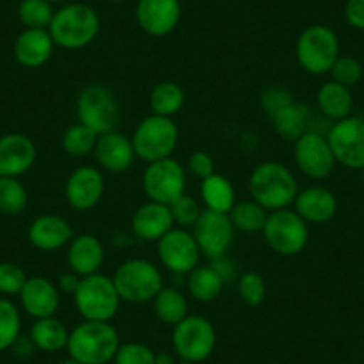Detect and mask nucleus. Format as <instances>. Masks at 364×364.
Returning a JSON list of instances; mask_svg holds the SVG:
<instances>
[{
	"label": "nucleus",
	"mask_w": 364,
	"mask_h": 364,
	"mask_svg": "<svg viewBox=\"0 0 364 364\" xmlns=\"http://www.w3.org/2000/svg\"><path fill=\"white\" fill-rule=\"evenodd\" d=\"M200 197L204 200L205 209L229 215L230 209L236 204V190L232 182L220 173L209 175L200 182Z\"/></svg>",
	"instance_id": "29"
},
{
	"label": "nucleus",
	"mask_w": 364,
	"mask_h": 364,
	"mask_svg": "<svg viewBox=\"0 0 364 364\" xmlns=\"http://www.w3.org/2000/svg\"><path fill=\"white\" fill-rule=\"evenodd\" d=\"M131 139L136 157L149 164L171 157L178 143V127L173 118L149 114L139 122Z\"/></svg>",
	"instance_id": "8"
},
{
	"label": "nucleus",
	"mask_w": 364,
	"mask_h": 364,
	"mask_svg": "<svg viewBox=\"0 0 364 364\" xmlns=\"http://www.w3.org/2000/svg\"><path fill=\"white\" fill-rule=\"evenodd\" d=\"M59 364H82V363H79V360H75V359H72V357H68V359L61 360V363H59Z\"/></svg>",
	"instance_id": "50"
},
{
	"label": "nucleus",
	"mask_w": 364,
	"mask_h": 364,
	"mask_svg": "<svg viewBox=\"0 0 364 364\" xmlns=\"http://www.w3.org/2000/svg\"><path fill=\"white\" fill-rule=\"evenodd\" d=\"M293 157L299 170L314 181L328 177L336 166V157L327 136L321 132L307 131L302 138L296 139Z\"/></svg>",
	"instance_id": "15"
},
{
	"label": "nucleus",
	"mask_w": 364,
	"mask_h": 364,
	"mask_svg": "<svg viewBox=\"0 0 364 364\" xmlns=\"http://www.w3.org/2000/svg\"><path fill=\"white\" fill-rule=\"evenodd\" d=\"M345 20L353 29L364 31V0H346Z\"/></svg>",
	"instance_id": "45"
},
{
	"label": "nucleus",
	"mask_w": 364,
	"mask_h": 364,
	"mask_svg": "<svg viewBox=\"0 0 364 364\" xmlns=\"http://www.w3.org/2000/svg\"><path fill=\"white\" fill-rule=\"evenodd\" d=\"M107 2H114L117 4V2H125V0H107Z\"/></svg>",
	"instance_id": "53"
},
{
	"label": "nucleus",
	"mask_w": 364,
	"mask_h": 364,
	"mask_svg": "<svg viewBox=\"0 0 364 364\" xmlns=\"http://www.w3.org/2000/svg\"><path fill=\"white\" fill-rule=\"evenodd\" d=\"M47 2H50V4H59V2H65V0H47Z\"/></svg>",
	"instance_id": "51"
},
{
	"label": "nucleus",
	"mask_w": 364,
	"mask_h": 364,
	"mask_svg": "<svg viewBox=\"0 0 364 364\" xmlns=\"http://www.w3.org/2000/svg\"><path fill=\"white\" fill-rule=\"evenodd\" d=\"M93 156H95L99 166L111 173H124V171L131 170L136 161L132 139L118 132L117 129L99 136Z\"/></svg>",
	"instance_id": "19"
},
{
	"label": "nucleus",
	"mask_w": 364,
	"mask_h": 364,
	"mask_svg": "<svg viewBox=\"0 0 364 364\" xmlns=\"http://www.w3.org/2000/svg\"><path fill=\"white\" fill-rule=\"evenodd\" d=\"M216 328L211 321L200 314H188L178 321L171 332V345L177 357L184 363H204L216 348Z\"/></svg>",
	"instance_id": "6"
},
{
	"label": "nucleus",
	"mask_w": 364,
	"mask_h": 364,
	"mask_svg": "<svg viewBox=\"0 0 364 364\" xmlns=\"http://www.w3.org/2000/svg\"><path fill=\"white\" fill-rule=\"evenodd\" d=\"M106 181L99 168L80 166L68 175L65 184V198L68 205L75 211H90L95 208L104 197Z\"/></svg>",
	"instance_id": "16"
},
{
	"label": "nucleus",
	"mask_w": 364,
	"mask_h": 364,
	"mask_svg": "<svg viewBox=\"0 0 364 364\" xmlns=\"http://www.w3.org/2000/svg\"><path fill=\"white\" fill-rule=\"evenodd\" d=\"M295 58L302 70L313 75L331 72L339 58V40L327 26H309L300 33L295 45Z\"/></svg>",
	"instance_id": "10"
},
{
	"label": "nucleus",
	"mask_w": 364,
	"mask_h": 364,
	"mask_svg": "<svg viewBox=\"0 0 364 364\" xmlns=\"http://www.w3.org/2000/svg\"><path fill=\"white\" fill-rule=\"evenodd\" d=\"M29 202L26 186L15 177H0V213L8 216L20 215Z\"/></svg>",
	"instance_id": "35"
},
{
	"label": "nucleus",
	"mask_w": 364,
	"mask_h": 364,
	"mask_svg": "<svg viewBox=\"0 0 364 364\" xmlns=\"http://www.w3.org/2000/svg\"><path fill=\"white\" fill-rule=\"evenodd\" d=\"M97 141H99V134L77 122L75 125H72V127L63 132L61 149L72 157H84L93 154Z\"/></svg>",
	"instance_id": "34"
},
{
	"label": "nucleus",
	"mask_w": 364,
	"mask_h": 364,
	"mask_svg": "<svg viewBox=\"0 0 364 364\" xmlns=\"http://www.w3.org/2000/svg\"><path fill=\"white\" fill-rule=\"evenodd\" d=\"M261 234L268 248L284 257L300 254L309 243V225L289 208L269 213Z\"/></svg>",
	"instance_id": "7"
},
{
	"label": "nucleus",
	"mask_w": 364,
	"mask_h": 364,
	"mask_svg": "<svg viewBox=\"0 0 364 364\" xmlns=\"http://www.w3.org/2000/svg\"><path fill=\"white\" fill-rule=\"evenodd\" d=\"M27 281L26 272L16 262H0V293L6 296L20 295Z\"/></svg>",
	"instance_id": "42"
},
{
	"label": "nucleus",
	"mask_w": 364,
	"mask_h": 364,
	"mask_svg": "<svg viewBox=\"0 0 364 364\" xmlns=\"http://www.w3.org/2000/svg\"><path fill=\"white\" fill-rule=\"evenodd\" d=\"M77 313L87 321H111L120 309V295L114 288L113 279L104 273H93L80 279L73 293Z\"/></svg>",
	"instance_id": "5"
},
{
	"label": "nucleus",
	"mask_w": 364,
	"mask_h": 364,
	"mask_svg": "<svg viewBox=\"0 0 364 364\" xmlns=\"http://www.w3.org/2000/svg\"><path fill=\"white\" fill-rule=\"evenodd\" d=\"M293 102H295L293 95L282 86L266 87L261 95V109L262 113L268 114L269 118H272L273 114H277L279 111L284 109V107H288L289 104Z\"/></svg>",
	"instance_id": "43"
},
{
	"label": "nucleus",
	"mask_w": 364,
	"mask_h": 364,
	"mask_svg": "<svg viewBox=\"0 0 364 364\" xmlns=\"http://www.w3.org/2000/svg\"><path fill=\"white\" fill-rule=\"evenodd\" d=\"M269 211H266L261 204L255 200H240L234 204L230 209L229 218L232 222L234 229L245 234H255L262 232L266 220H268Z\"/></svg>",
	"instance_id": "33"
},
{
	"label": "nucleus",
	"mask_w": 364,
	"mask_h": 364,
	"mask_svg": "<svg viewBox=\"0 0 364 364\" xmlns=\"http://www.w3.org/2000/svg\"><path fill=\"white\" fill-rule=\"evenodd\" d=\"M209 266L215 268V272L223 279L225 284H229V282H232L234 279H236V264H234L232 259H230L227 254L218 255V257H213L211 264Z\"/></svg>",
	"instance_id": "46"
},
{
	"label": "nucleus",
	"mask_w": 364,
	"mask_h": 364,
	"mask_svg": "<svg viewBox=\"0 0 364 364\" xmlns=\"http://www.w3.org/2000/svg\"><path fill=\"white\" fill-rule=\"evenodd\" d=\"M114 364H156V352L149 345L139 341L120 343Z\"/></svg>",
	"instance_id": "40"
},
{
	"label": "nucleus",
	"mask_w": 364,
	"mask_h": 364,
	"mask_svg": "<svg viewBox=\"0 0 364 364\" xmlns=\"http://www.w3.org/2000/svg\"><path fill=\"white\" fill-rule=\"evenodd\" d=\"M38 150L33 139L22 132L0 136V177H22L36 163Z\"/></svg>",
	"instance_id": "18"
},
{
	"label": "nucleus",
	"mask_w": 364,
	"mask_h": 364,
	"mask_svg": "<svg viewBox=\"0 0 364 364\" xmlns=\"http://www.w3.org/2000/svg\"><path fill=\"white\" fill-rule=\"evenodd\" d=\"M225 282L213 266H197L188 273V291L197 302H215L222 295Z\"/></svg>",
	"instance_id": "32"
},
{
	"label": "nucleus",
	"mask_w": 364,
	"mask_h": 364,
	"mask_svg": "<svg viewBox=\"0 0 364 364\" xmlns=\"http://www.w3.org/2000/svg\"><path fill=\"white\" fill-rule=\"evenodd\" d=\"M54 48V40L48 29H23L15 40L13 54L26 68H40L50 61Z\"/></svg>",
	"instance_id": "24"
},
{
	"label": "nucleus",
	"mask_w": 364,
	"mask_h": 364,
	"mask_svg": "<svg viewBox=\"0 0 364 364\" xmlns=\"http://www.w3.org/2000/svg\"><path fill=\"white\" fill-rule=\"evenodd\" d=\"M336 163L360 170L364 166V118L346 117L332 124L327 132Z\"/></svg>",
	"instance_id": "12"
},
{
	"label": "nucleus",
	"mask_w": 364,
	"mask_h": 364,
	"mask_svg": "<svg viewBox=\"0 0 364 364\" xmlns=\"http://www.w3.org/2000/svg\"><path fill=\"white\" fill-rule=\"evenodd\" d=\"M18 296L22 309L34 320L55 316L61 304L59 288L47 277H27Z\"/></svg>",
	"instance_id": "20"
},
{
	"label": "nucleus",
	"mask_w": 364,
	"mask_h": 364,
	"mask_svg": "<svg viewBox=\"0 0 364 364\" xmlns=\"http://www.w3.org/2000/svg\"><path fill=\"white\" fill-rule=\"evenodd\" d=\"M316 104L320 113L327 117L328 120H343V118L352 114V91H350V87L343 86V84L328 80V82L321 84L320 90H318Z\"/></svg>",
	"instance_id": "26"
},
{
	"label": "nucleus",
	"mask_w": 364,
	"mask_h": 364,
	"mask_svg": "<svg viewBox=\"0 0 364 364\" xmlns=\"http://www.w3.org/2000/svg\"><path fill=\"white\" fill-rule=\"evenodd\" d=\"M31 245L38 250L54 252L63 247H68L75 232L66 218L59 215H41L31 222L27 230Z\"/></svg>",
	"instance_id": "21"
},
{
	"label": "nucleus",
	"mask_w": 364,
	"mask_h": 364,
	"mask_svg": "<svg viewBox=\"0 0 364 364\" xmlns=\"http://www.w3.org/2000/svg\"><path fill=\"white\" fill-rule=\"evenodd\" d=\"M293 205L307 223H325L334 218L338 211V198L327 188L309 186L299 191Z\"/></svg>",
	"instance_id": "25"
},
{
	"label": "nucleus",
	"mask_w": 364,
	"mask_h": 364,
	"mask_svg": "<svg viewBox=\"0 0 364 364\" xmlns=\"http://www.w3.org/2000/svg\"><path fill=\"white\" fill-rule=\"evenodd\" d=\"M156 364H175L173 355L168 352H159L156 353Z\"/></svg>",
	"instance_id": "49"
},
{
	"label": "nucleus",
	"mask_w": 364,
	"mask_h": 364,
	"mask_svg": "<svg viewBox=\"0 0 364 364\" xmlns=\"http://www.w3.org/2000/svg\"><path fill=\"white\" fill-rule=\"evenodd\" d=\"M48 33L55 47L79 50L97 40L100 33V16L87 4H66L54 13Z\"/></svg>",
	"instance_id": "3"
},
{
	"label": "nucleus",
	"mask_w": 364,
	"mask_h": 364,
	"mask_svg": "<svg viewBox=\"0 0 364 364\" xmlns=\"http://www.w3.org/2000/svg\"><path fill=\"white\" fill-rule=\"evenodd\" d=\"M157 255L168 272L188 275L198 266L202 252L190 230L173 227L157 241Z\"/></svg>",
	"instance_id": "13"
},
{
	"label": "nucleus",
	"mask_w": 364,
	"mask_h": 364,
	"mask_svg": "<svg viewBox=\"0 0 364 364\" xmlns=\"http://www.w3.org/2000/svg\"><path fill=\"white\" fill-rule=\"evenodd\" d=\"M22 334V316L9 299H0V352L11 348Z\"/></svg>",
	"instance_id": "37"
},
{
	"label": "nucleus",
	"mask_w": 364,
	"mask_h": 364,
	"mask_svg": "<svg viewBox=\"0 0 364 364\" xmlns=\"http://www.w3.org/2000/svg\"><path fill=\"white\" fill-rule=\"evenodd\" d=\"M47 0H20L18 18L26 29H48L55 9Z\"/></svg>",
	"instance_id": "36"
},
{
	"label": "nucleus",
	"mask_w": 364,
	"mask_h": 364,
	"mask_svg": "<svg viewBox=\"0 0 364 364\" xmlns=\"http://www.w3.org/2000/svg\"><path fill=\"white\" fill-rule=\"evenodd\" d=\"M9 350H11L18 359H29V357H33V353L36 352L38 348L36 345H34L33 339H31V336L20 334Z\"/></svg>",
	"instance_id": "47"
},
{
	"label": "nucleus",
	"mask_w": 364,
	"mask_h": 364,
	"mask_svg": "<svg viewBox=\"0 0 364 364\" xmlns=\"http://www.w3.org/2000/svg\"><path fill=\"white\" fill-rule=\"evenodd\" d=\"M237 293L241 300L252 307H257L266 299V282L257 272H245L237 277Z\"/></svg>",
	"instance_id": "38"
},
{
	"label": "nucleus",
	"mask_w": 364,
	"mask_h": 364,
	"mask_svg": "<svg viewBox=\"0 0 364 364\" xmlns=\"http://www.w3.org/2000/svg\"><path fill=\"white\" fill-rule=\"evenodd\" d=\"M29 336L40 352L54 353L66 348L70 331L59 318L48 316L34 321Z\"/></svg>",
	"instance_id": "28"
},
{
	"label": "nucleus",
	"mask_w": 364,
	"mask_h": 364,
	"mask_svg": "<svg viewBox=\"0 0 364 364\" xmlns=\"http://www.w3.org/2000/svg\"><path fill=\"white\" fill-rule=\"evenodd\" d=\"M328 73L332 75V80H334V82L343 84V86L346 87H352L355 86L360 80V77H363V66H360V63L357 61L355 58H352V55H339Z\"/></svg>",
	"instance_id": "41"
},
{
	"label": "nucleus",
	"mask_w": 364,
	"mask_h": 364,
	"mask_svg": "<svg viewBox=\"0 0 364 364\" xmlns=\"http://www.w3.org/2000/svg\"><path fill=\"white\" fill-rule=\"evenodd\" d=\"M360 178H363V181H364V166L360 168Z\"/></svg>",
	"instance_id": "52"
},
{
	"label": "nucleus",
	"mask_w": 364,
	"mask_h": 364,
	"mask_svg": "<svg viewBox=\"0 0 364 364\" xmlns=\"http://www.w3.org/2000/svg\"><path fill=\"white\" fill-rule=\"evenodd\" d=\"M191 234H193L202 254L213 259L218 255H225L230 250L236 229H234L229 215L204 209L197 223L191 227Z\"/></svg>",
	"instance_id": "14"
},
{
	"label": "nucleus",
	"mask_w": 364,
	"mask_h": 364,
	"mask_svg": "<svg viewBox=\"0 0 364 364\" xmlns=\"http://www.w3.org/2000/svg\"><path fill=\"white\" fill-rule=\"evenodd\" d=\"M250 198L266 211H279L293 205L299 195V184L286 164L279 161H264L252 170L248 177Z\"/></svg>",
	"instance_id": "1"
},
{
	"label": "nucleus",
	"mask_w": 364,
	"mask_h": 364,
	"mask_svg": "<svg viewBox=\"0 0 364 364\" xmlns=\"http://www.w3.org/2000/svg\"><path fill=\"white\" fill-rule=\"evenodd\" d=\"M111 279L120 300L127 304L152 302L157 293L164 288L161 269L152 261L139 257L122 262Z\"/></svg>",
	"instance_id": "4"
},
{
	"label": "nucleus",
	"mask_w": 364,
	"mask_h": 364,
	"mask_svg": "<svg viewBox=\"0 0 364 364\" xmlns=\"http://www.w3.org/2000/svg\"><path fill=\"white\" fill-rule=\"evenodd\" d=\"M168 208H170L173 223L177 227H182V229H191L197 223V220L200 218L202 211H204L200 204L191 195L186 193L181 195L175 202H171Z\"/></svg>",
	"instance_id": "39"
},
{
	"label": "nucleus",
	"mask_w": 364,
	"mask_h": 364,
	"mask_svg": "<svg viewBox=\"0 0 364 364\" xmlns=\"http://www.w3.org/2000/svg\"><path fill=\"white\" fill-rule=\"evenodd\" d=\"M186 102L184 90L173 80H161L152 87L149 97V106L152 114L159 117L173 118L175 114L181 113Z\"/></svg>",
	"instance_id": "31"
},
{
	"label": "nucleus",
	"mask_w": 364,
	"mask_h": 364,
	"mask_svg": "<svg viewBox=\"0 0 364 364\" xmlns=\"http://www.w3.org/2000/svg\"><path fill=\"white\" fill-rule=\"evenodd\" d=\"M106 259L104 245L95 234H79L73 236L66 250V262L72 272L80 277H87L93 273H99Z\"/></svg>",
	"instance_id": "22"
},
{
	"label": "nucleus",
	"mask_w": 364,
	"mask_h": 364,
	"mask_svg": "<svg viewBox=\"0 0 364 364\" xmlns=\"http://www.w3.org/2000/svg\"><path fill=\"white\" fill-rule=\"evenodd\" d=\"M188 170H190L191 175H195L197 178L204 181L209 175L216 173L215 171V161L209 156L208 152H193L190 157H188Z\"/></svg>",
	"instance_id": "44"
},
{
	"label": "nucleus",
	"mask_w": 364,
	"mask_h": 364,
	"mask_svg": "<svg viewBox=\"0 0 364 364\" xmlns=\"http://www.w3.org/2000/svg\"><path fill=\"white\" fill-rule=\"evenodd\" d=\"M154 306V314H156L157 320L164 325H175L178 321H182L184 318L190 314V306H188L186 295L177 288H170V286H164L159 293L156 295V299L152 300Z\"/></svg>",
	"instance_id": "30"
},
{
	"label": "nucleus",
	"mask_w": 364,
	"mask_h": 364,
	"mask_svg": "<svg viewBox=\"0 0 364 364\" xmlns=\"http://www.w3.org/2000/svg\"><path fill=\"white\" fill-rule=\"evenodd\" d=\"M175 227L170 208L157 202H145L134 211L131 220V229L136 240L159 241L166 232Z\"/></svg>",
	"instance_id": "23"
},
{
	"label": "nucleus",
	"mask_w": 364,
	"mask_h": 364,
	"mask_svg": "<svg viewBox=\"0 0 364 364\" xmlns=\"http://www.w3.org/2000/svg\"><path fill=\"white\" fill-rule=\"evenodd\" d=\"M75 114L79 124L100 136L114 131L120 120V106L109 87L102 84H87L77 95Z\"/></svg>",
	"instance_id": "9"
},
{
	"label": "nucleus",
	"mask_w": 364,
	"mask_h": 364,
	"mask_svg": "<svg viewBox=\"0 0 364 364\" xmlns=\"http://www.w3.org/2000/svg\"><path fill=\"white\" fill-rule=\"evenodd\" d=\"M181 16V0H139L136 6V22L139 29L152 38H163L173 33Z\"/></svg>",
	"instance_id": "17"
},
{
	"label": "nucleus",
	"mask_w": 364,
	"mask_h": 364,
	"mask_svg": "<svg viewBox=\"0 0 364 364\" xmlns=\"http://www.w3.org/2000/svg\"><path fill=\"white\" fill-rule=\"evenodd\" d=\"M80 279H82V277H80V275H77L75 272H72V269H70V272H66V273H63L61 277H59V281H58L59 291L70 293V295H73V293L77 291V288H79Z\"/></svg>",
	"instance_id": "48"
},
{
	"label": "nucleus",
	"mask_w": 364,
	"mask_h": 364,
	"mask_svg": "<svg viewBox=\"0 0 364 364\" xmlns=\"http://www.w3.org/2000/svg\"><path fill=\"white\" fill-rule=\"evenodd\" d=\"M120 346V336L111 321L82 320L70 331L68 357L82 364H109Z\"/></svg>",
	"instance_id": "2"
},
{
	"label": "nucleus",
	"mask_w": 364,
	"mask_h": 364,
	"mask_svg": "<svg viewBox=\"0 0 364 364\" xmlns=\"http://www.w3.org/2000/svg\"><path fill=\"white\" fill-rule=\"evenodd\" d=\"M141 182L150 202L170 205L186 193V170L173 157H164L146 164Z\"/></svg>",
	"instance_id": "11"
},
{
	"label": "nucleus",
	"mask_w": 364,
	"mask_h": 364,
	"mask_svg": "<svg viewBox=\"0 0 364 364\" xmlns=\"http://www.w3.org/2000/svg\"><path fill=\"white\" fill-rule=\"evenodd\" d=\"M273 131L281 139L295 143L302 138L311 125V113L304 104L293 102L272 117Z\"/></svg>",
	"instance_id": "27"
}]
</instances>
